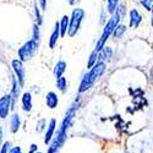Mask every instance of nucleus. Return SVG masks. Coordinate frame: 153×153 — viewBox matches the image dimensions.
<instances>
[{
	"instance_id": "12",
	"label": "nucleus",
	"mask_w": 153,
	"mask_h": 153,
	"mask_svg": "<svg viewBox=\"0 0 153 153\" xmlns=\"http://www.w3.org/2000/svg\"><path fill=\"white\" fill-rule=\"evenodd\" d=\"M22 108L25 111H31L32 110V97L31 93L26 92L22 96Z\"/></svg>"
},
{
	"instance_id": "20",
	"label": "nucleus",
	"mask_w": 153,
	"mask_h": 153,
	"mask_svg": "<svg viewBox=\"0 0 153 153\" xmlns=\"http://www.w3.org/2000/svg\"><path fill=\"white\" fill-rule=\"evenodd\" d=\"M141 5L148 10V11H152L153 10V0H141Z\"/></svg>"
},
{
	"instance_id": "13",
	"label": "nucleus",
	"mask_w": 153,
	"mask_h": 153,
	"mask_svg": "<svg viewBox=\"0 0 153 153\" xmlns=\"http://www.w3.org/2000/svg\"><path fill=\"white\" fill-rule=\"evenodd\" d=\"M65 70H66V62L65 61H58L55 68H54V76L56 77V80L62 77V74L65 72Z\"/></svg>"
},
{
	"instance_id": "30",
	"label": "nucleus",
	"mask_w": 153,
	"mask_h": 153,
	"mask_svg": "<svg viewBox=\"0 0 153 153\" xmlns=\"http://www.w3.org/2000/svg\"><path fill=\"white\" fill-rule=\"evenodd\" d=\"M37 153H41V152H37Z\"/></svg>"
},
{
	"instance_id": "7",
	"label": "nucleus",
	"mask_w": 153,
	"mask_h": 153,
	"mask_svg": "<svg viewBox=\"0 0 153 153\" xmlns=\"http://www.w3.org/2000/svg\"><path fill=\"white\" fill-rule=\"evenodd\" d=\"M11 65H12V69H14V71H15L16 79H17L20 86H23L25 85V68H23L22 61L19 60V59L12 60Z\"/></svg>"
},
{
	"instance_id": "1",
	"label": "nucleus",
	"mask_w": 153,
	"mask_h": 153,
	"mask_svg": "<svg viewBox=\"0 0 153 153\" xmlns=\"http://www.w3.org/2000/svg\"><path fill=\"white\" fill-rule=\"evenodd\" d=\"M123 15H124V6H118V9H117L115 12L113 14V16H111V17L109 19V21L107 22L105 27H104V31H103V33H102L100 38H99L98 42H97V45H96V49H94V50H97L98 53L100 52L102 49H104L105 42L108 41V38L110 37V34H113L114 30L117 28V26L119 25V21L121 20Z\"/></svg>"
},
{
	"instance_id": "6",
	"label": "nucleus",
	"mask_w": 153,
	"mask_h": 153,
	"mask_svg": "<svg viewBox=\"0 0 153 153\" xmlns=\"http://www.w3.org/2000/svg\"><path fill=\"white\" fill-rule=\"evenodd\" d=\"M12 105V97L11 94H6L0 98V118L5 119L9 114V110Z\"/></svg>"
},
{
	"instance_id": "23",
	"label": "nucleus",
	"mask_w": 153,
	"mask_h": 153,
	"mask_svg": "<svg viewBox=\"0 0 153 153\" xmlns=\"http://www.w3.org/2000/svg\"><path fill=\"white\" fill-rule=\"evenodd\" d=\"M36 16H37V21H38V26L42 23V19H41V12L38 10V6H36Z\"/></svg>"
},
{
	"instance_id": "25",
	"label": "nucleus",
	"mask_w": 153,
	"mask_h": 153,
	"mask_svg": "<svg viewBox=\"0 0 153 153\" xmlns=\"http://www.w3.org/2000/svg\"><path fill=\"white\" fill-rule=\"evenodd\" d=\"M10 153H22V151L20 147H14V148L10 149Z\"/></svg>"
},
{
	"instance_id": "14",
	"label": "nucleus",
	"mask_w": 153,
	"mask_h": 153,
	"mask_svg": "<svg viewBox=\"0 0 153 153\" xmlns=\"http://www.w3.org/2000/svg\"><path fill=\"white\" fill-rule=\"evenodd\" d=\"M69 27H70V17L68 15L62 16L61 21H60V34L61 37H64L66 34V32L69 31Z\"/></svg>"
},
{
	"instance_id": "28",
	"label": "nucleus",
	"mask_w": 153,
	"mask_h": 153,
	"mask_svg": "<svg viewBox=\"0 0 153 153\" xmlns=\"http://www.w3.org/2000/svg\"><path fill=\"white\" fill-rule=\"evenodd\" d=\"M3 137V129H1V126H0V140H1Z\"/></svg>"
},
{
	"instance_id": "8",
	"label": "nucleus",
	"mask_w": 153,
	"mask_h": 153,
	"mask_svg": "<svg viewBox=\"0 0 153 153\" xmlns=\"http://www.w3.org/2000/svg\"><path fill=\"white\" fill-rule=\"evenodd\" d=\"M142 22V16L138 12V10L132 9L130 11V26L132 28H137L140 26V23Z\"/></svg>"
},
{
	"instance_id": "10",
	"label": "nucleus",
	"mask_w": 153,
	"mask_h": 153,
	"mask_svg": "<svg viewBox=\"0 0 153 153\" xmlns=\"http://www.w3.org/2000/svg\"><path fill=\"white\" fill-rule=\"evenodd\" d=\"M55 125H56V121L54 119H52L49 121V125H48V129H47V132H45V137H44V142L48 145L53 138V135H54V131H55Z\"/></svg>"
},
{
	"instance_id": "4",
	"label": "nucleus",
	"mask_w": 153,
	"mask_h": 153,
	"mask_svg": "<svg viewBox=\"0 0 153 153\" xmlns=\"http://www.w3.org/2000/svg\"><path fill=\"white\" fill-rule=\"evenodd\" d=\"M83 16H85V11L82 9H74L72 10V15H71V19H70V27H69V31H68V34L70 37H74L76 33H77L80 26H81V22L83 20Z\"/></svg>"
},
{
	"instance_id": "26",
	"label": "nucleus",
	"mask_w": 153,
	"mask_h": 153,
	"mask_svg": "<svg viewBox=\"0 0 153 153\" xmlns=\"http://www.w3.org/2000/svg\"><path fill=\"white\" fill-rule=\"evenodd\" d=\"M39 1V4H41V7L44 10L45 7H47V0H38Z\"/></svg>"
},
{
	"instance_id": "27",
	"label": "nucleus",
	"mask_w": 153,
	"mask_h": 153,
	"mask_svg": "<svg viewBox=\"0 0 153 153\" xmlns=\"http://www.w3.org/2000/svg\"><path fill=\"white\" fill-rule=\"evenodd\" d=\"M36 149H37V146H36V145H32V146H31V149H30V153H33Z\"/></svg>"
},
{
	"instance_id": "21",
	"label": "nucleus",
	"mask_w": 153,
	"mask_h": 153,
	"mask_svg": "<svg viewBox=\"0 0 153 153\" xmlns=\"http://www.w3.org/2000/svg\"><path fill=\"white\" fill-rule=\"evenodd\" d=\"M39 38H41V33H39V28H38V25L36 23L33 26V39L36 42L39 43Z\"/></svg>"
},
{
	"instance_id": "16",
	"label": "nucleus",
	"mask_w": 153,
	"mask_h": 153,
	"mask_svg": "<svg viewBox=\"0 0 153 153\" xmlns=\"http://www.w3.org/2000/svg\"><path fill=\"white\" fill-rule=\"evenodd\" d=\"M125 31H126V26H124V25H118L117 28L114 30L113 34H114V37H115V38H121L123 34L125 33Z\"/></svg>"
},
{
	"instance_id": "3",
	"label": "nucleus",
	"mask_w": 153,
	"mask_h": 153,
	"mask_svg": "<svg viewBox=\"0 0 153 153\" xmlns=\"http://www.w3.org/2000/svg\"><path fill=\"white\" fill-rule=\"evenodd\" d=\"M105 70V64L103 61H98L96 65L88 71L85 76H83V79L80 83V88H79V92H85L87 90H90V88L94 85V82L100 77L102 74L104 72Z\"/></svg>"
},
{
	"instance_id": "18",
	"label": "nucleus",
	"mask_w": 153,
	"mask_h": 153,
	"mask_svg": "<svg viewBox=\"0 0 153 153\" xmlns=\"http://www.w3.org/2000/svg\"><path fill=\"white\" fill-rule=\"evenodd\" d=\"M118 3H119V0H108V11L110 14L115 12V10L118 9Z\"/></svg>"
},
{
	"instance_id": "5",
	"label": "nucleus",
	"mask_w": 153,
	"mask_h": 153,
	"mask_svg": "<svg viewBox=\"0 0 153 153\" xmlns=\"http://www.w3.org/2000/svg\"><path fill=\"white\" fill-rule=\"evenodd\" d=\"M38 48V42H36L33 38L30 39L28 42L25 43L20 49H19V60L21 61H27L30 58H32V55L34 54V52Z\"/></svg>"
},
{
	"instance_id": "2",
	"label": "nucleus",
	"mask_w": 153,
	"mask_h": 153,
	"mask_svg": "<svg viewBox=\"0 0 153 153\" xmlns=\"http://www.w3.org/2000/svg\"><path fill=\"white\" fill-rule=\"evenodd\" d=\"M75 110H76V104H74V105L69 109V111H68V114H66V117H65V119L62 120L60 129L58 130L56 137H55V140L53 141L52 146H50L48 153H56L58 149H59V148L61 147V145L64 143V141H65V137H66V131H68V129H69V126H70L71 121H72Z\"/></svg>"
},
{
	"instance_id": "15",
	"label": "nucleus",
	"mask_w": 153,
	"mask_h": 153,
	"mask_svg": "<svg viewBox=\"0 0 153 153\" xmlns=\"http://www.w3.org/2000/svg\"><path fill=\"white\" fill-rule=\"evenodd\" d=\"M20 125H21V120H20V117L17 114H14L11 117V120H10V129L12 132H17L19 129H20Z\"/></svg>"
},
{
	"instance_id": "22",
	"label": "nucleus",
	"mask_w": 153,
	"mask_h": 153,
	"mask_svg": "<svg viewBox=\"0 0 153 153\" xmlns=\"http://www.w3.org/2000/svg\"><path fill=\"white\" fill-rule=\"evenodd\" d=\"M10 142L9 141H6L4 145H3V147H1V151H0V153H10L9 152V149H10Z\"/></svg>"
},
{
	"instance_id": "11",
	"label": "nucleus",
	"mask_w": 153,
	"mask_h": 153,
	"mask_svg": "<svg viewBox=\"0 0 153 153\" xmlns=\"http://www.w3.org/2000/svg\"><path fill=\"white\" fill-rule=\"evenodd\" d=\"M45 103L50 108V109H54L58 107V103H59V98L58 96L54 93V92H48L47 97H45Z\"/></svg>"
},
{
	"instance_id": "17",
	"label": "nucleus",
	"mask_w": 153,
	"mask_h": 153,
	"mask_svg": "<svg viewBox=\"0 0 153 153\" xmlns=\"http://www.w3.org/2000/svg\"><path fill=\"white\" fill-rule=\"evenodd\" d=\"M56 87L61 92H65L66 88H68V82H66V79L65 77H60L56 80Z\"/></svg>"
},
{
	"instance_id": "9",
	"label": "nucleus",
	"mask_w": 153,
	"mask_h": 153,
	"mask_svg": "<svg viewBox=\"0 0 153 153\" xmlns=\"http://www.w3.org/2000/svg\"><path fill=\"white\" fill-rule=\"evenodd\" d=\"M59 37H61L60 34V23L56 22L55 23V26H54V31L52 33V36H50V39H49V47L50 48H54L58 39H59Z\"/></svg>"
},
{
	"instance_id": "24",
	"label": "nucleus",
	"mask_w": 153,
	"mask_h": 153,
	"mask_svg": "<svg viewBox=\"0 0 153 153\" xmlns=\"http://www.w3.org/2000/svg\"><path fill=\"white\" fill-rule=\"evenodd\" d=\"M44 124H45L44 120H39V123H38V126H37V131L38 132H41L44 129Z\"/></svg>"
},
{
	"instance_id": "29",
	"label": "nucleus",
	"mask_w": 153,
	"mask_h": 153,
	"mask_svg": "<svg viewBox=\"0 0 153 153\" xmlns=\"http://www.w3.org/2000/svg\"><path fill=\"white\" fill-rule=\"evenodd\" d=\"M152 25H153V10H152Z\"/></svg>"
},
{
	"instance_id": "19",
	"label": "nucleus",
	"mask_w": 153,
	"mask_h": 153,
	"mask_svg": "<svg viewBox=\"0 0 153 153\" xmlns=\"http://www.w3.org/2000/svg\"><path fill=\"white\" fill-rule=\"evenodd\" d=\"M111 54V50L109 48H104L99 52V59H108Z\"/></svg>"
}]
</instances>
